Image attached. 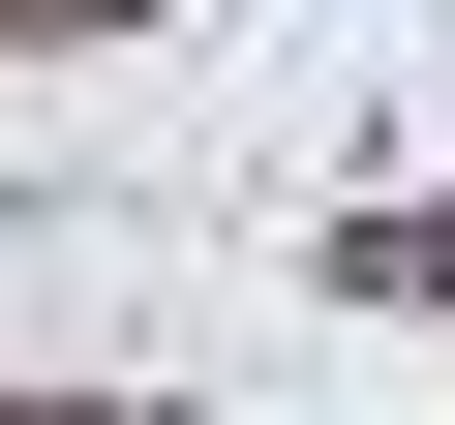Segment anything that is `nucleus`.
Listing matches in <instances>:
<instances>
[{"label":"nucleus","instance_id":"obj_1","mask_svg":"<svg viewBox=\"0 0 455 425\" xmlns=\"http://www.w3.org/2000/svg\"><path fill=\"white\" fill-rule=\"evenodd\" d=\"M334 304H455V182H425V212H364V244H334Z\"/></svg>","mask_w":455,"mask_h":425},{"label":"nucleus","instance_id":"obj_2","mask_svg":"<svg viewBox=\"0 0 455 425\" xmlns=\"http://www.w3.org/2000/svg\"><path fill=\"white\" fill-rule=\"evenodd\" d=\"M92 31H152V0H0V61H92Z\"/></svg>","mask_w":455,"mask_h":425},{"label":"nucleus","instance_id":"obj_3","mask_svg":"<svg viewBox=\"0 0 455 425\" xmlns=\"http://www.w3.org/2000/svg\"><path fill=\"white\" fill-rule=\"evenodd\" d=\"M0 425H92V395H0Z\"/></svg>","mask_w":455,"mask_h":425}]
</instances>
